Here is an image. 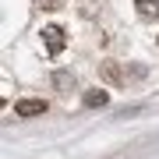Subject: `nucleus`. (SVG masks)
Wrapping results in <instances>:
<instances>
[{
    "instance_id": "obj_6",
    "label": "nucleus",
    "mask_w": 159,
    "mask_h": 159,
    "mask_svg": "<svg viewBox=\"0 0 159 159\" xmlns=\"http://www.w3.org/2000/svg\"><path fill=\"white\" fill-rule=\"evenodd\" d=\"M134 7H138V14L148 18V21H156L159 18V0H134Z\"/></svg>"
},
{
    "instance_id": "obj_1",
    "label": "nucleus",
    "mask_w": 159,
    "mask_h": 159,
    "mask_svg": "<svg viewBox=\"0 0 159 159\" xmlns=\"http://www.w3.org/2000/svg\"><path fill=\"white\" fill-rule=\"evenodd\" d=\"M43 43H46V53L57 57L64 46H67V32H64L60 25H46V29H43Z\"/></svg>"
},
{
    "instance_id": "obj_4",
    "label": "nucleus",
    "mask_w": 159,
    "mask_h": 159,
    "mask_svg": "<svg viewBox=\"0 0 159 159\" xmlns=\"http://www.w3.org/2000/svg\"><path fill=\"white\" fill-rule=\"evenodd\" d=\"M53 89L64 92V96H71V92L78 89V74L74 71H53Z\"/></svg>"
},
{
    "instance_id": "obj_5",
    "label": "nucleus",
    "mask_w": 159,
    "mask_h": 159,
    "mask_svg": "<svg viewBox=\"0 0 159 159\" xmlns=\"http://www.w3.org/2000/svg\"><path fill=\"white\" fill-rule=\"evenodd\" d=\"M81 102H85L89 110H96V106H106V102H110V92H102V89H89L85 96H81Z\"/></svg>"
},
{
    "instance_id": "obj_2",
    "label": "nucleus",
    "mask_w": 159,
    "mask_h": 159,
    "mask_svg": "<svg viewBox=\"0 0 159 159\" xmlns=\"http://www.w3.org/2000/svg\"><path fill=\"white\" fill-rule=\"evenodd\" d=\"M99 74L110 81V85H127V78H131V71L120 67L117 60H102V64H99Z\"/></svg>"
},
{
    "instance_id": "obj_7",
    "label": "nucleus",
    "mask_w": 159,
    "mask_h": 159,
    "mask_svg": "<svg viewBox=\"0 0 159 159\" xmlns=\"http://www.w3.org/2000/svg\"><path fill=\"white\" fill-rule=\"evenodd\" d=\"M64 0H35V7H43V11H57Z\"/></svg>"
},
{
    "instance_id": "obj_3",
    "label": "nucleus",
    "mask_w": 159,
    "mask_h": 159,
    "mask_svg": "<svg viewBox=\"0 0 159 159\" xmlns=\"http://www.w3.org/2000/svg\"><path fill=\"white\" fill-rule=\"evenodd\" d=\"M14 113L18 117H43L46 113V99H18L14 102Z\"/></svg>"
}]
</instances>
